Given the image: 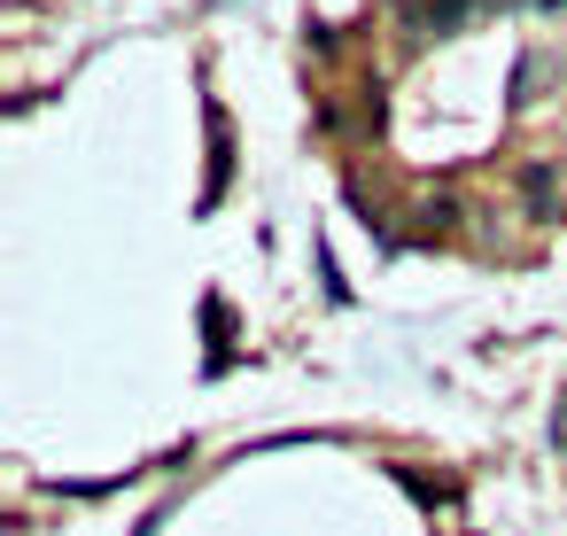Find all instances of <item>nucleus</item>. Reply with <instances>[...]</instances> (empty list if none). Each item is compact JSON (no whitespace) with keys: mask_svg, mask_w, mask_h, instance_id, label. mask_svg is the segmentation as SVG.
<instances>
[{"mask_svg":"<svg viewBox=\"0 0 567 536\" xmlns=\"http://www.w3.org/2000/svg\"><path fill=\"white\" fill-rule=\"evenodd\" d=\"M520 195H528V218H559V179H551V164H528V172H520Z\"/></svg>","mask_w":567,"mask_h":536,"instance_id":"f257e3e1","label":"nucleus"},{"mask_svg":"<svg viewBox=\"0 0 567 536\" xmlns=\"http://www.w3.org/2000/svg\"><path fill=\"white\" fill-rule=\"evenodd\" d=\"M458 17H466V0H420V9H412V24H420V32H451Z\"/></svg>","mask_w":567,"mask_h":536,"instance_id":"f03ea898","label":"nucleus"},{"mask_svg":"<svg viewBox=\"0 0 567 536\" xmlns=\"http://www.w3.org/2000/svg\"><path fill=\"white\" fill-rule=\"evenodd\" d=\"M420 218L443 234V226H458V203H451V195H435V203H420Z\"/></svg>","mask_w":567,"mask_h":536,"instance_id":"7ed1b4c3","label":"nucleus"}]
</instances>
